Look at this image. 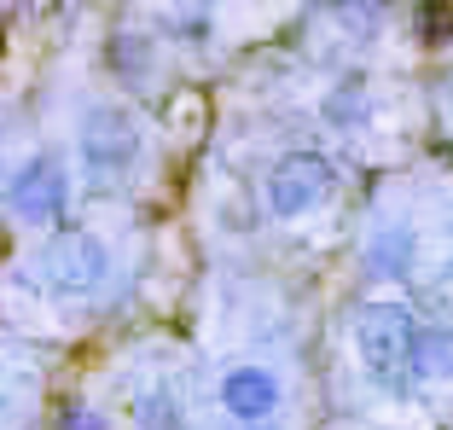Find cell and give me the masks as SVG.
Returning <instances> with one entry per match:
<instances>
[{"label": "cell", "instance_id": "cell-1", "mask_svg": "<svg viewBox=\"0 0 453 430\" xmlns=\"http://www.w3.org/2000/svg\"><path fill=\"white\" fill-rule=\"evenodd\" d=\"M413 343H418V320L401 303H366L355 314V355L372 372V384H384L389 395L413 390Z\"/></svg>", "mask_w": 453, "mask_h": 430}, {"label": "cell", "instance_id": "cell-2", "mask_svg": "<svg viewBox=\"0 0 453 430\" xmlns=\"http://www.w3.org/2000/svg\"><path fill=\"white\" fill-rule=\"evenodd\" d=\"M337 175L332 163L320 157V151H285L273 169H267V215H280V221H303V215H314L326 198H332Z\"/></svg>", "mask_w": 453, "mask_h": 430}, {"label": "cell", "instance_id": "cell-3", "mask_svg": "<svg viewBox=\"0 0 453 430\" xmlns=\"http://www.w3.org/2000/svg\"><path fill=\"white\" fill-rule=\"evenodd\" d=\"M111 273V250L94 233H58L47 250H41V280L53 296H94Z\"/></svg>", "mask_w": 453, "mask_h": 430}, {"label": "cell", "instance_id": "cell-4", "mask_svg": "<svg viewBox=\"0 0 453 430\" xmlns=\"http://www.w3.org/2000/svg\"><path fill=\"white\" fill-rule=\"evenodd\" d=\"M70 203V175L65 163L53 157V151H35V157L24 163V169H12V180H6V210L18 215V221H29V227H53L58 215H65Z\"/></svg>", "mask_w": 453, "mask_h": 430}, {"label": "cell", "instance_id": "cell-5", "mask_svg": "<svg viewBox=\"0 0 453 430\" xmlns=\"http://www.w3.org/2000/svg\"><path fill=\"white\" fill-rule=\"evenodd\" d=\"M81 157H88V169L105 175V180L122 175V169L140 157V122H134L122 105L88 111V122H81Z\"/></svg>", "mask_w": 453, "mask_h": 430}, {"label": "cell", "instance_id": "cell-6", "mask_svg": "<svg viewBox=\"0 0 453 430\" xmlns=\"http://www.w3.org/2000/svg\"><path fill=\"white\" fill-rule=\"evenodd\" d=\"M221 407L239 425H267V418L280 413V378L267 372V366H233L221 378Z\"/></svg>", "mask_w": 453, "mask_h": 430}, {"label": "cell", "instance_id": "cell-7", "mask_svg": "<svg viewBox=\"0 0 453 430\" xmlns=\"http://www.w3.org/2000/svg\"><path fill=\"white\" fill-rule=\"evenodd\" d=\"M448 378H453V326H418L413 384H448Z\"/></svg>", "mask_w": 453, "mask_h": 430}, {"label": "cell", "instance_id": "cell-8", "mask_svg": "<svg viewBox=\"0 0 453 430\" xmlns=\"http://www.w3.org/2000/svg\"><path fill=\"white\" fill-rule=\"evenodd\" d=\"M174 425H180V402H174L169 384L140 395V430H174Z\"/></svg>", "mask_w": 453, "mask_h": 430}, {"label": "cell", "instance_id": "cell-9", "mask_svg": "<svg viewBox=\"0 0 453 430\" xmlns=\"http://www.w3.org/2000/svg\"><path fill=\"white\" fill-rule=\"evenodd\" d=\"M58 430H111V425L94 413V407H70V413L58 418Z\"/></svg>", "mask_w": 453, "mask_h": 430}]
</instances>
